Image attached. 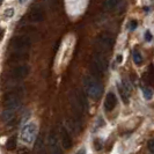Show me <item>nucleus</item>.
I'll return each mask as SVG.
<instances>
[{"label": "nucleus", "mask_w": 154, "mask_h": 154, "mask_svg": "<svg viewBox=\"0 0 154 154\" xmlns=\"http://www.w3.org/2000/svg\"><path fill=\"white\" fill-rule=\"evenodd\" d=\"M85 88L87 94L93 97V99H97L100 97L103 87L99 81H96L95 79H93L92 77H86L85 78Z\"/></svg>", "instance_id": "f257e3e1"}, {"label": "nucleus", "mask_w": 154, "mask_h": 154, "mask_svg": "<svg viewBox=\"0 0 154 154\" xmlns=\"http://www.w3.org/2000/svg\"><path fill=\"white\" fill-rule=\"evenodd\" d=\"M37 134V126L36 124L29 123L24 125L21 131V140L26 144H32Z\"/></svg>", "instance_id": "f03ea898"}, {"label": "nucleus", "mask_w": 154, "mask_h": 154, "mask_svg": "<svg viewBox=\"0 0 154 154\" xmlns=\"http://www.w3.org/2000/svg\"><path fill=\"white\" fill-rule=\"evenodd\" d=\"M21 106V100H20V95L16 94L15 92L8 93L5 99V107L6 109L16 111Z\"/></svg>", "instance_id": "7ed1b4c3"}, {"label": "nucleus", "mask_w": 154, "mask_h": 154, "mask_svg": "<svg viewBox=\"0 0 154 154\" xmlns=\"http://www.w3.org/2000/svg\"><path fill=\"white\" fill-rule=\"evenodd\" d=\"M11 45L13 46L15 50H27L31 45V39L28 36H16L11 41Z\"/></svg>", "instance_id": "20e7f679"}, {"label": "nucleus", "mask_w": 154, "mask_h": 154, "mask_svg": "<svg viewBox=\"0 0 154 154\" xmlns=\"http://www.w3.org/2000/svg\"><path fill=\"white\" fill-rule=\"evenodd\" d=\"M28 74H29V67L27 65H21V66H17L12 71L11 77L14 78V79H23Z\"/></svg>", "instance_id": "39448f33"}, {"label": "nucleus", "mask_w": 154, "mask_h": 154, "mask_svg": "<svg viewBox=\"0 0 154 154\" xmlns=\"http://www.w3.org/2000/svg\"><path fill=\"white\" fill-rule=\"evenodd\" d=\"M49 144H50V148H51V153L52 154H62V148H60L58 138H57V136H56L54 132H51V133H50Z\"/></svg>", "instance_id": "423d86ee"}, {"label": "nucleus", "mask_w": 154, "mask_h": 154, "mask_svg": "<svg viewBox=\"0 0 154 154\" xmlns=\"http://www.w3.org/2000/svg\"><path fill=\"white\" fill-rule=\"evenodd\" d=\"M29 17H30V21L32 22H41L44 19V11L38 6H36L31 9Z\"/></svg>", "instance_id": "0eeeda50"}, {"label": "nucleus", "mask_w": 154, "mask_h": 154, "mask_svg": "<svg viewBox=\"0 0 154 154\" xmlns=\"http://www.w3.org/2000/svg\"><path fill=\"white\" fill-rule=\"evenodd\" d=\"M116 103H117V97L114 93H108L107 96H106V101H104V108L107 111H111L114 110V108L116 107Z\"/></svg>", "instance_id": "6e6552de"}, {"label": "nucleus", "mask_w": 154, "mask_h": 154, "mask_svg": "<svg viewBox=\"0 0 154 154\" xmlns=\"http://www.w3.org/2000/svg\"><path fill=\"white\" fill-rule=\"evenodd\" d=\"M60 136H62V145L65 149H69L72 146V139L69 136V131L66 130V128H62L60 130Z\"/></svg>", "instance_id": "1a4fd4ad"}, {"label": "nucleus", "mask_w": 154, "mask_h": 154, "mask_svg": "<svg viewBox=\"0 0 154 154\" xmlns=\"http://www.w3.org/2000/svg\"><path fill=\"white\" fill-rule=\"evenodd\" d=\"M14 116H15V111H13V110H9V109H5L4 110V112L1 114V117H2V121L4 122H11V121H13L14 119Z\"/></svg>", "instance_id": "9d476101"}, {"label": "nucleus", "mask_w": 154, "mask_h": 154, "mask_svg": "<svg viewBox=\"0 0 154 154\" xmlns=\"http://www.w3.org/2000/svg\"><path fill=\"white\" fill-rule=\"evenodd\" d=\"M15 147H16V137L15 136H12L6 141V148H7L8 151H14Z\"/></svg>", "instance_id": "9b49d317"}, {"label": "nucleus", "mask_w": 154, "mask_h": 154, "mask_svg": "<svg viewBox=\"0 0 154 154\" xmlns=\"http://www.w3.org/2000/svg\"><path fill=\"white\" fill-rule=\"evenodd\" d=\"M100 42L101 44H103L106 48H108V46L111 48V46L114 45V39L111 38V37H109V36H101Z\"/></svg>", "instance_id": "f8f14e48"}, {"label": "nucleus", "mask_w": 154, "mask_h": 154, "mask_svg": "<svg viewBox=\"0 0 154 154\" xmlns=\"http://www.w3.org/2000/svg\"><path fill=\"white\" fill-rule=\"evenodd\" d=\"M132 58H133V62H134L136 65H141V63H143V57H141V54H139V51L134 50L133 54H132Z\"/></svg>", "instance_id": "ddd939ff"}, {"label": "nucleus", "mask_w": 154, "mask_h": 154, "mask_svg": "<svg viewBox=\"0 0 154 154\" xmlns=\"http://www.w3.org/2000/svg\"><path fill=\"white\" fill-rule=\"evenodd\" d=\"M118 2H119V0H106V8L107 9H114Z\"/></svg>", "instance_id": "4468645a"}, {"label": "nucleus", "mask_w": 154, "mask_h": 154, "mask_svg": "<svg viewBox=\"0 0 154 154\" xmlns=\"http://www.w3.org/2000/svg\"><path fill=\"white\" fill-rule=\"evenodd\" d=\"M143 95H144V97L146 99V100H151L152 99V96H153V93H152V89H149V88H143Z\"/></svg>", "instance_id": "2eb2a0df"}, {"label": "nucleus", "mask_w": 154, "mask_h": 154, "mask_svg": "<svg viewBox=\"0 0 154 154\" xmlns=\"http://www.w3.org/2000/svg\"><path fill=\"white\" fill-rule=\"evenodd\" d=\"M118 88H119V93H121V95H122V97H123V101H124V102H128L129 93L126 92V91H125V89H124V88L121 85H118Z\"/></svg>", "instance_id": "dca6fc26"}, {"label": "nucleus", "mask_w": 154, "mask_h": 154, "mask_svg": "<svg viewBox=\"0 0 154 154\" xmlns=\"http://www.w3.org/2000/svg\"><path fill=\"white\" fill-rule=\"evenodd\" d=\"M137 26H138L137 21H136V20H131L130 23H129V29H130V30H134V29L137 28Z\"/></svg>", "instance_id": "f3484780"}, {"label": "nucleus", "mask_w": 154, "mask_h": 154, "mask_svg": "<svg viewBox=\"0 0 154 154\" xmlns=\"http://www.w3.org/2000/svg\"><path fill=\"white\" fill-rule=\"evenodd\" d=\"M148 149H149L151 153H154V140L153 139H151V140L148 141Z\"/></svg>", "instance_id": "a211bd4d"}, {"label": "nucleus", "mask_w": 154, "mask_h": 154, "mask_svg": "<svg viewBox=\"0 0 154 154\" xmlns=\"http://www.w3.org/2000/svg\"><path fill=\"white\" fill-rule=\"evenodd\" d=\"M13 13H14L13 8L6 9V11H5V16H7V17H12V16H13Z\"/></svg>", "instance_id": "6ab92c4d"}, {"label": "nucleus", "mask_w": 154, "mask_h": 154, "mask_svg": "<svg viewBox=\"0 0 154 154\" xmlns=\"http://www.w3.org/2000/svg\"><path fill=\"white\" fill-rule=\"evenodd\" d=\"M145 41H147V42H151L152 41V34H151L149 30H147L145 32Z\"/></svg>", "instance_id": "aec40b11"}, {"label": "nucleus", "mask_w": 154, "mask_h": 154, "mask_svg": "<svg viewBox=\"0 0 154 154\" xmlns=\"http://www.w3.org/2000/svg\"><path fill=\"white\" fill-rule=\"evenodd\" d=\"M101 148H102V143H101V140H97V139H96V140H95V149L99 151Z\"/></svg>", "instance_id": "412c9836"}, {"label": "nucleus", "mask_w": 154, "mask_h": 154, "mask_svg": "<svg viewBox=\"0 0 154 154\" xmlns=\"http://www.w3.org/2000/svg\"><path fill=\"white\" fill-rule=\"evenodd\" d=\"M116 60H117V63H122V56H121V54H118V56H117V58H116Z\"/></svg>", "instance_id": "4be33fe9"}, {"label": "nucleus", "mask_w": 154, "mask_h": 154, "mask_svg": "<svg viewBox=\"0 0 154 154\" xmlns=\"http://www.w3.org/2000/svg\"><path fill=\"white\" fill-rule=\"evenodd\" d=\"M77 154H85V149L82 148V149H81V151H79V152H78Z\"/></svg>", "instance_id": "5701e85b"}, {"label": "nucleus", "mask_w": 154, "mask_h": 154, "mask_svg": "<svg viewBox=\"0 0 154 154\" xmlns=\"http://www.w3.org/2000/svg\"><path fill=\"white\" fill-rule=\"evenodd\" d=\"M19 1H20V2H21V4H24V2H26V1H27V0H19Z\"/></svg>", "instance_id": "b1692460"}]
</instances>
